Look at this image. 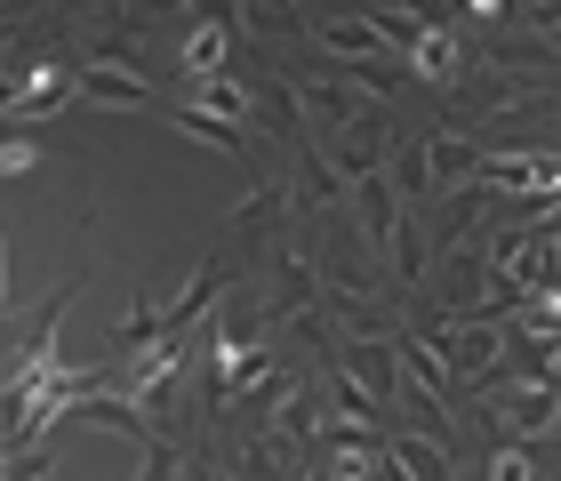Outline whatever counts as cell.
<instances>
[{
    "instance_id": "44dd1931",
    "label": "cell",
    "mask_w": 561,
    "mask_h": 481,
    "mask_svg": "<svg viewBox=\"0 0 561 481\" xmlns=\"http://www.w3.org/2000/svg\"><path fill=\"white\" fill-rule=\"evenodd\" d=\"M490 481H538V466H529V442L497 449V458H490Z\"/></svg>"
},
{
    "instance_id": "5b68a950",
    "label": "cell",
    "mask_w": 561,
    "mask_h": 481,
    "mask_svg": "<svg viewBox=\"0 0 561 481\" xmlns=\"http://www.w3.org/2000/svg\"><path fill=\"white\" fill-rule=\"evenodd\" d=\"M121 48H129V41H121ZM121 48H105V57L81 65V96H96V105H152V96H161V81H152V72H137Z\"/></svg>"
},
{
    "instance_id": "3957f363",
    "label": "cell",
    "mask_w": 561,
    "mask_h": 481,
    "mask_svg": "<svg viewBox=\"0 0 561 481\" xmlns=\"http://www.w3.org/2000/svg\"><path fill=\"white\" fill-rule=\"evenodd\" d=\"M481 410H490L514 442H529V434H546V425L561 417V393L546 386V377H529V386H505V377H490V386H481Z\"/></svg>"
},
{
    "instance_id": "7a4b0ae2",
    "label": "cell",
    "mask_w": 561,
    "mask_h": 481,
    "mask_svg": "<svg viewBox=\"0 0 561 481\" xmlns=\"http://www.w3.org/2000/svg\"><path fill=\"white\" fill-rule=\"evenodd\" d=\"M425 337L449 353L457 377H481V386H490V377L505 369V321H490V313H481V321H449V313H442Z\"/></svg>"
},
{
    "instance_id": "8fae6325",
    "label": "cell",
    "mask_w": 561,
    "mask_h": 481,
    "mask_svg": "<svg viewBox=\"0 0 561 481\" xmlns=\"http://www.w3.org/2000/svg\"><path fill=\"white\" fill-rule=\"evenodd\" d=\"M241 41V24L233 16H201L193 33H185V72L193 81H209V72H225V48Z\"/></svg>"
},
{
    "instance_id": "30bf717a",
    "label": "cell",
    "mask_w": 561,
    "mask_h": 481,
    "mask_svg": "<svg viewBox=\"0 0 561 481\" xmlns=\"http://www.w3.org/2000/svg\"><path fill=\"white\" fill-rule=\"evenodd\" d=\"M401 57H410V72H417V81H433V89H457V81H466V48H457L449 24H425Z\"/></svg>"
},
{
    "instance_id": "7c38bea8",
    "label": "cell",
    "mask_w": 561,
    "mask_h": 481,
    "mask_svg": "<svg viewBox=\"0 0 561 481\" xmlns=\"http://www.w3.org/2000/svg\"><path fill=\"white\" fill-rule=\"evenodd\" d=\"M185 113H201V121H225V129H241L249 89H241V81H225V72H209V81H193V89H185Z\"/></svg>"
},
{
    "instance_id": "8992f818",
    "label": "cell",
    "mask_w": 561,
    "mask_h": 481,
    "mask_svg": "<svg viewBox=\"0 0 561 481\" xmlns=\"http://www.w3.org/2000/svg\"><path fill=\"white\" fill-rule=\"evenodd\" d=\"M481 176H490L497 193H514V201L538 209V201L561 193V153H490V161H481Z\"/></svg>"
},
{
    "instance_id": "cb8c5ba5",
    "label": "cell",
    "mask_w": 561,
    "mask_h": 481,
    "mask_svg": "<svg viewBox=\"0 0 561 481\" xmlns=\"http://www.w3.org/2000/svg\"><path fill=\"white\" fill-rule=\"evenodd\" d=\"M81 9H89V0H57V16H81Z\"/></svg>"
},
{
    "instance_id": "ba28073f",
    "label": "cell",
    "mask_w": 561,
    "mask_h": 481,
    "mask_svg": "<svg viewBox=\"0 0 561 481\" xmlns=\"http://www.w3.org/2000/svg\"><path fill=\"white\" fill-rule=\"evenodd\" d=\"M65 89H81V72H65L57 57H41L33 72H16V81H9V121H41V113H57V105H65Z\"/></svg>"
},
{
    "instance_id": "9a60e30c",
    "label": "cell",
    "mask_w": 561,
    "mask_h": 481,
    "mask_svg": "<svg viewBox=\"0 0 561 481\" xmlns=\"http://www.w3.org/2000/svg\"><path fill=\"white\" fill-rule=\"evenodd\" d=\"M505 321L522 329V337H561V289H529L505 306Z\"/></svg>"
},
{
    "instance_id": "ffe728a7",
    "label": "cell",
    "mask_w": 561,
    "mask_h": 481,
    "mask_svg": "<svg viewBox=\"0 0 561 481\" xmlns=\"http://www.w3.org/2000/svg\"><path fill=\"white\" fill-rule=\"evenodd\" d=\"M273 209H280V201H273V185H257V193H249L241 209H233V225H225V233H249V225H273Z\"/></svg>"
},
{
    "instance_id": "603a6c76",
    "label": "cell",
    "mask_w": 561,
    "mask_h": 481,
    "mask_svg": "<svg viewBox=\"0 0 561 481\" xmlns=\"http://www.w3.org/2000/svg\"><path fill=\"white\" fill-rule=\"evenodd\" d=\"M457 9H466L473 24H490V16H505V0H457Z\"/></svg>"
},
{
    "instance_id": "7402d4cb",
    "label": "cell",
    "mask_w": 561,
    "mask_h": 481,
    "mask_svg": "<svg viewBox=\"0 0 561 481\" xmlns=\"http://www.w3.org/2000/svg\"><path fill=\"white\" fill-rule=\"evenodd\" d=\"M137 481H176V449H169V442H152V449H145V473H137Z\"/></svg>"
},
{
    "instance_id": "e0dca14e",
    "label": "cell",
    "mask_w": 561,
    "mask_h": 481,
    "mask_svg": "<svg viewBox=\"0 0 561 481\" xmlns=\"http://www.w3.org/2000/svg\"><path fill=\"white\" fill-rule=\"evenodd\" d=\"M233 24H241V33H257V41H280L297 24V9H289V0H233Z\"/></svg>"
},
{
    "instance_id": "ac0fdd59",
    "label": "cell",
    "mask_w": 561,
    "mask_h": 481,
    "mask_svg": "<svg viewBox=\"0 0 561 481\" xmlns=\"http://www.w3.org/2000/svg\"><path fill=\"white\" fill-rule=\"evenodd\" d=\"M329 481H386V466H377V449L369 442H337V449H329Z\"/></svg>"
},
{
    "instance_id": "5bb4252c",
    "label": "cell",
    "mask_w": 561,
    "mask_h": 481,
    "mask_svg": "<svg viewBox=\"0 0 561 481\" xmlns=\"http://www.w3.org/2000/svg\"><path fill=\"white\" fill-rule=\"evenodd\" d=\"M297 96H305L321 121H369V113H377V96H353V89H337V81H297Z\"/></svg>"
},
{
    "instance_id": "4fadbf2b",
    "label": "cell",
    "mask_w": 561,
    "mask_h": 481,
    "mask_svg": "<svg viewBox=\"0 0 561 481\" xmlns=\"http://www.w3.org/2000/svg\"><path fill=\"white\" fill-rule=\"evenodd\" d=\"M481 161H490V153H481L466 129H433V137H425V176H433V185H449V176H466V169H481Z\"/></svg>"
},
{
    "instance_id": "6da1fadb",
    "label": "cell",
    "mask_w": 561,
    "mask_h": 481,
    "mask_svg": "<svg viewBox=\"0 0 561 481\" xmlns=\"http://www.w3.org/2000/svg\"><path fill=\"white\" fill-rule=\"evenodd\" d=\"M490 273L505 282V306L529 297V289H561V241L546 225H514V233L490 241Z\"/></svg>"
},
{
    "instance_id": "277c9868",
    "label": "cell",
    "mask_w": 561,
    "mask_h": 481,
    "mask_svg": "<svg viewBox=\"0 0 561 481\" xmlns=\"http://www.w3.org/2000/svg\"><path fill=\"white\" fill-rule=\"evenodd\" d=\"M337 377L362 386L369 401H393L401 393V345L393 337H353V345H337Z\"/></svg>"
},
{
    "instance_id": "2e32d148",
    "label": "cell",
    "mask_w": 561,
    "mask_h": 481,
    "mask_svg": "<svg viewBox=\"0 0 561 481\" xmlns=\"http://www.w3.org/2000/svg\"><path fill=\"white\" fill-rule=\"evenodd\" d=\"M393 466L410 481H449V449L425 442V434H393Z\"/></svg>"
},
{
    "instance_id": "9c48e42d",
    "label": "cell",
    "mask_w": 561,
    "mask_h": 481,
    "mask_svg": "<svg viewBox=\"0 0 561 481\" xmlns=\"http://www.w3.org/2000/svg\"><path fill=\"white\" fill-rule=\"evenodd\" d=\"M393 345H401V369H410V386H417V393H433L449 417L466 410V393H457V369H449V353H442V345H433V337H393Z\"/></svg>"
},
{
    "instance_id": "52a82bcc",
    "label": "cell",
    "mask_w": 561,
    "mask_h": 481,
    "mask_svg": "<svg viewBox=\"0 0 561 481\" xmlns=\"http://www.w3.org/2000/svg\"><path fill=\"white\" fill-rule=\"evenodd\" d=\"M353 209H362V233L369 241H386V249H401V233H410V225H401V176H353Z\"/></svg>"
},
{
    "instance_id": "d6986e66",
    "label": "cell",
    "mask_w": 561,
    "mask_h": 481,
    "mask_svg": "<svg viewBox=\"0 0 561 481\" xmlns=\"http://www.w3.org/2000/svg\"><path fill=\"white\" fill-rule=\"evenodd\" d=\"M362 16H369L386 41H401V48H410V41L425 33V24H433V16H417V9H386V0H377V9H362Z\"/></svg>"
},
{
    "instance_id": "d4e9b609",
    "label": "cell",
    "mask_w": 561,
    "mask_h": 481,
    "mask_svg": "<svg viewBox=\"0 0 561 481\" xmlns=\"http://www.w3.org/2000/svg\"><path fill=\"white\" fill-rule=\"evenodd\" d=\"M201 481H233V473H217V466H209V473H201Z\"/></svg>"
}]
</instances>
